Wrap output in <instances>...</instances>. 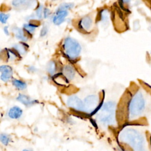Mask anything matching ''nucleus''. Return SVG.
I'll return each instance as SVG.
<instances>
[{
    "label": "nucleus",
    "instance_id": "f257e3e1",
    "mask_svg": "<svg viewBox=\"0 0 151 151\" xmlns=\"http://www.w3.org/2000/svg\"><path fill=\"white\" fill-rule=\"evenodd\" d=\"M119 139L129 146L133 151H148L147 142L144 134L133 127L123 128L119 134Z\"/></svg>",
    "mask_w": 151,
    "mask_h": 151
},
{
    "label": "nucleus",
    "instance_id": "f03ea898",
    "mask_svg": "<svg viewBox=\"0 0 151 151\" xmlns=\"http://www.w3.org/2000/svg\"><path fill=\"white\" fill-rule=\"evenodd\" d=\"M146 100L143 93L136 91L130 99L127 106V117L129 119H135L142 116L146 108Z\"/></svg>",
    "mask_w": 151,
    "mask_h": 151
},
{
    "label": "nucleus",
    "instance_id": "7ed1b4c3",
    "mask_svg": "<svg viewBox=\"0 0 151 151\" xmlns=\"http://www.w3.org/2000/svg\"><path fill=\"white\" fill-rule=\"evenodd\" d=\"M63 49L64 54L70 60H76L81 51V47L79 42L71 37H67L63 43Z\"/></svg>",
    "mask_w": 151,
    "mask_h": 151
},
{
    "label": "nucleus",
    "instance_id": "20e7f679",
    "mask_svg": "<svg viewBox=\"0 0 151 151\" xmlns=\"http://www.w3.org/2000/svg\"><path fill=\"white\" fill-rule=\"evenodd\" d=\"M67 106L78 111H84V101H83L78 97L77 96H70L67 100Z\"/></svg>",
    "mask_w": 151,
    "mask_h": 151
},
{
    "label": "nucleus",
    "instance_id": "39448f33",
    "mask_svg": "<svg viewBox=\"0 0 151 151\" xmlns=\"http://www.w3.org/2000/svg\"><path fill=\"white\" fill-rule=\"evenodd\" d=\"M84 111L90 113L93 111L99 104V99L97 95L91 94L85 97L84 100Z\"/></svg>",
    "mask_w": 151,
    "mask_h": 151
},
{
    "label": "nucleus",
    "instance_id": "423d86ee",
    "mask_svg": "<svg viewBox=\"0 0 151 151\" xmlns=\"http://www.w3.org/2000/svg\"><path fill=\"white\" fill-rule=\"evenodd\" d=\"M99 121L103 125L113 124L115 122V113H106L100 112L97 117Z\"/></svg>",
    "mask_w": 151,
    "mask_h": 151
},
{
    "label": "nucleus",
    "instance_id": "0eeeda50",
    "mask_svg": "<svg viewBox=\"0 0 151 151\" xmlns=\"http://www.w3.org/2000/svg\"><path fill=\"white\" fill-rule=\"evenodd\" d=\"M93 21L91 17L86 16L83 17L78 22V26L79 28L84 32L89 31L93 27Z\"/></svg>",
    "mask_w": 151,
    "mask_h": 151
},
{
    "label": "nucleus",
    "instance_id": "6e6552de",
    "mask_svg": "<svg viewBox=\"0 0 151 151\" xmlns=\"http://www.w3.org/2000/svg\"><path fill=\"white\" fill-rule=\"evenodd\" d=\"M17 100L26 107H31L38 103L37 100L32 99L29 96L23 94H19L17 97Z\"/></svg>",
    "mask_w": 151,
    "mask_h": 151
},
{
    "label": "nucleus",
    "instance_id": "1a4fd4ad",
    "mask_svg": "<svg viewBox=\"0 0 151 151\" xmlns=\"http://www.w3.org/2000/svg\"><path fill=\"white\" fill-rule=\"evenodd\" d=\"M0 71L1 73V79L6 82L9 80L12 76V69L8 65H3L0 67Z\"/></svg>",
    "mask_w": 151,
    "mask_h": 151
},
{
    "label": "nucleus",
    "instance_id": "9d476101",
    "mask_svg": "<svg viewBox=\"0 0 151 151\" xmlns=\"http://www.w3.org/2000/svg\"><path fill=\"white\" fill-rule=\"evenodd\" d=\"M68 15V12L66 10H59L57 9L55 13V15L53 17V22L55 25H59L62 24L65 19V17Z\"/></svg>",
    "mask_w": 151,
    "mask_h": 151
},
{
    "label": "nucleus",
    "instance_id": "9b49d317",
    "mask_svg": "<svg viewBox=\"0 0 151 151\" xmlns=\"http://www.w3.org/2000/svg\"><path fill=\"white\" fill-rule=\"evenodd\" d=\"M23 113L21 107L15 106L9 109L8 111V116L11 119H19Z\"/></svg>",
    "mask_w": 151,
    "mask_h": 151
},
{
    "label": "nucleus",
    "instance_id": "f8f14e48",
    "mask_svg": "<svg viewBox=\"0 0 151 151\" xmlns=\"http://www.w3.org/2000/svg\"><path fill=\"white\" fill-rule=\"evenodd\" d=\"M116 107V103L113 101H108L104 103L101 109V112L106 113H115Z\"/></svg>",
    "mask_w": 151,
    "mask_h": 151
},
{
    "label": "nucleus",
    "instance_id": "ddd939ff",
    "mask_svg": "<svg viewBox=\"0 0 151 151\" xmlns=\"http://www.w3.org/2000/svg\"><path fill=\"white\" fill-rule=\"evenodd\" d=\"M62 74L68 80H72L75 76V71L71 65H67L63 68Z\"/></svg>",
    "mask_w": 151,
    "mask_h": 151
},
{
    "label": "nucleus",
    "instance_id": "4468645a",
    "mask_svg": "<svg viewBox=\"0 0 151 151\" xmlns=\"http://www.w3.org/2000/svg\"><path fill=\"white\" fill-rule=\"evenodd\" d=\"M34 3V0H12V4L16 8L23 6H31Z\"/></svg>",
    "mask_w": 151,
    "mask_h": 151
},
{
    "label": "nucleus",
    "instance_id": "2eb2a0df",
    "mask_svg": "<svg viewBox=\"0 0 151 151\" xmlns=\"http://www.w3.org/2000/svg\"><path fill=\"white\" fill-rule=\"evenodd\" d=\"M12 31L15 34V37L18 39V40H22V41H27V37L24 35V33L23 32V31L18 28V27H13L12 28Z\"/></svg>",
    "mask_w": 151,
    "mask_h": 151
},
{
    "label": "nucleus",
    "instance_id": "dca6fc26",
    "mask_svg": "<svg viewBox=\"0 0 151 151\" xmlns=\"http://www.w3.org/2000/svg\"><path fill=\"white\" fill-rule=\"evenodd\" d=\"M12 84L18 90H24L27 88V84L23 81H21L20 80H17V79H14L12 80Z\"/></svg>",
    "mask_w": 151,
    "mask_h": 151
},
{
    "label": "nucleus",
    "instance_id": "f3484780",
    "mask_svg": "<svg viewBox=\"0 0 151 151\" xmlns=\"http://www.w3.org/2000/svg\"><path fill=\"white\" fill-rule=\"evenodd\" d=\"M37 27H38V25H36L35 24H32V23L25 24L23 25L24 29L29 34H32L35 32V29Z\"/></svg>",
    "mask_w": 151,
    "mask_h": 151
},
{
    "label": "nucleus",
    "instance_id": "a211bd4d",
    "mask_svg": "<svg viewBox=\"0 0 151 151\" xmlns=\"http://www.w3.org/2000/svg\"><path fill=\"white\" fill-rule=\"evenodd\" d=\"M14 48L16 51H17L18 54L19 55L24 54L27 50V48L24 44H15L14 46Z\"/></svg>",
    "mask_w": 151,
    "mask_h": 151
},
{
    "label": "nucleus",
    "instance_id": "6ab92c4d",
    "mask_svg": "<svg viewBox=\"0 0 151 151\" xmlns=\"http://www.w3.org/2000/svg\"><path fill=\"white\" fill-rule=\"evenodd\" d=\"M11 137L6 133H1L0 134V141L5 146H7L11 142Z\"/></svg>",
    "mask_w": 151,
    "mask_h": 151
},
{
    "label": "nucleus",
    "instance_id": "aec40b11",
    "mask_svg": "<svg viewBox=\"0 0 151 151\" xmlns=\"http://www.w3.org/2000/svg\"><path fill=\"white\" fill-rule=\"evenodd\" d=\"M47 70L50 74L53 75L56 71V64L54 61H50L47 65Z\"/></svg>",
    "mask_w": 151,
    "mask_h": 151
},
{
    "label": "nucleus",
    "instance_id": "412c9836",
    "mask_svg": "<svg viewBox=\"0 0 151 151\" xmlns=\"http://www.w3.org/2000/svg\"><path fill=\"white\" fill-rule=\"evenodd\" d=\"M74 4L72 3H64L62 4L57 9L59 10H66L67 11L68 9H71V8H73Z\"/></svg>",
    "mask_w": 151,
    "mask_h": 151
},
{
    "label": "nucleus",
    "instance_id": "4be33fe9",
    "mask_svg": "<svg viewBox=\"0 0 151 151\" xmlns=\"http://www.w3.org/2000/svg\"><path fill=\"white\" fill-rule=\"evenodd\" d=\"M100 18H101V21L103 22H106L109 19V15L107 11L106 10H103L101 12V15H100Z\"/></svg>",
    "mask_w": 151,
    "mask_h": 151
},
{
    "label": "nucleus",
    "instance_id": "5701e85b",
    "mask_svg": "<svg viewBox=\"0 0 151 151\" xmlns=\"http://www.w3.org/2000/svg\"><path fill=\"white\" fill-rule=\"evenodd\" d=\"M43 6L42 5H39L36 10H35V14L36 16L39 19H41L42 18V9H43Z\"/></svg>",
    "mask_w": 151,
    "mask_h": 151
},
{
    "label": "nucleus",
    "instance_id": "b1692460",
    "mask_svg": "<svg viewBox=\"0 0 151 151\" xmlns=\"http://www.w3.org/2000/svg\"><path fill=\"white\" fill-rule=\"evenodd\" d=\"M9 18V14H4L2 12H1L0 14V21L2 24H5L6 22V21Z\"/></svg>",
    "mask_w": 151,
    "mask_h": 151
},
{
    "label": "nucleus",
    "instance_id": "393cba45",
    "mask_svg": "<svg viewBox=\"0 0 151 151\" xmlns=\"http://www.w3.org/2000/svg\"><path fill=\"white\" fill-rule=\"evenodd\" d=\"M7 55H8V59L9 60H14V59H15L17 57V54L12 51V50H8L7 51Z\"/></svg>",
    "mask_w": 151,
    "mask_h": 151
},
{
    "label": "nucleus",
    "instance_id": "a878e982",
    "mask_svg": "<svg viewBox=\"0 0 151 151\" xmlns=\"http://www.w3.org/2000/svg\"><path fill=\"white\" fill-rule=\"evenodd\" d=\"M48 33V27L46 26H44L40 31V36L44 37Z\"/></svg>",
    "mask_w": 151,
    "mask_h": 151
},
{
    "label": "nucleus",
    "instance_id": "bb28decb",
    "mask_svg": "<svg viewBox=\"0 0 151 151\" xmlns=\"http://www.w3.org/2000/svg\"><path fill=\"white\" fill-rule=\"evenodd\" d=\"M43 14L45 18H48L50 15V11L48 8H45L43 11Z\"/></svg>",
    "mask_w": 151,
    "mask_h": 151
},
{
    "label": "nucleus",
    "instance_id": "cd10ccee",
    "mask_svg": "<svg viewBox=\"0 0 151 151\" xmlns=\"http://www.w3.org/2000/svg\"><path fill=\"white\" fill-rule=\"evenodd\" d=\"M89 120H90V122L91 124L93 125V126L94 127H95L96 129H98V125H97V124L96 120H95L94 119H92L91 117H90V118H89Z\"/></svg>",
    "mask_w": 151,
    "mask_h": 151
},
{
    "label": "nucleus",
    "instance_id": "c85d7f7f",
    "mask_svg": "<svg viewBox=\"0 0 151 151\" xmlns=\"http://www.w3.org/2000/svg\"><path fill=\"white\" fill-rule=\"evenodd\" d=\"M4 32H5V34H6V35H8V34H9L8 27L5 26V27L4 28Z\"/></svg>",
    "mask_w": 151,
    "mask_h": 151
},
{
    "label": "nucleus",
    "instance_id": "c756f323",
    "mask_svg": "<svg viewBox=\"0 0 151 151\" xmlns=\"http://www.w3.org/2000/svg\"><path fill=\"white\" fill-rule=\"evenodd\" d=\"M121 1L123 3H128L129 2V0H121Z\"/></svg>",
    "mask_w": 151,
    "mask_h": 151
},
{
    "label": "nucleus",
    "instance_id": "7c9ffc66",
    "mask_svg": "<svg viewBox=\"0 0 151 151\" xmlns=\"http://www.w3.org/2000/svg\"><path fill=\"white\" fill-rule=\"evenodd\" d=\"M22 151H32V150H29V149H25L22 150Z\"/></svg>",
    "mask_w": 151,
    "mask_h": 151
}]
</instances>
